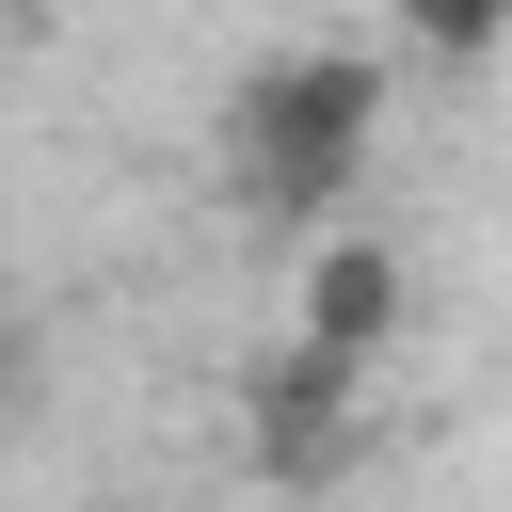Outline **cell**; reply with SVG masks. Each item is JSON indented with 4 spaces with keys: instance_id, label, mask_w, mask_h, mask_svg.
<instances>
[{
    "instance_id": "277c9868",
    "label": "cell",
    "mask_w": 512,
    "mask_h": 512,
    "mask_svg": "<svg viewBox=\"0 0 512 512\" xmlns=\"http://www.w3.org/2000/svg\"><path fill=\"white\" fill-rule=\"evenodd\" d=\"M400 32L432 64H480V48H512V0H400Z\"/></svg>"
},
{
    "instance_id": "6da1fadb",
    "label": "cell",
    "mask_w": 512,
    "mask_h": 512,
    "mask_svg": "<svg viewBox=\"0 0 512 512\" xmlns=\"http://www.w3.org/2000/svg\"><path fill=\"white\" fill-rule=\"evenodd\" d=\"M368 144H384V64L368 48H272L224 96V192L256 224H336Z\"/></svg>"
},
{
    "instance_id": "7a4b0ae2",
    "label": "cell",
    "mask_w": 512,
    "mask_h": 512,
    "mask_svg": "<svg viewBox=\"0 0 512 512\" xmlns=\"http://www.w3.org/2000/svg\"><path fill=\"white\" fill-rule=\"evenodd\" d=\"M288 336H320V352L384 368V352L416 336V256H400L384 224H320V240L288 256Z\"/></svg>"
},
{
    "instance_id": "3957f363",
    "label": "cell",
    "mask_w": 512,
    "mask_h": 512,
    "mask_svg": "<svg viewBox=\"0 0 512 512\" xmlns=\"http://www.w3.org/2000/svg\"><path fill=\"white\" fill-rule=\"evenodd\" d=\"M352 400H368V368L320 352V336H288V352L256 368V464H272V480H320L336 432H352Z\"/></svg>"
}]
</instances>
